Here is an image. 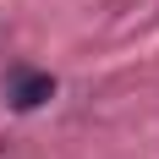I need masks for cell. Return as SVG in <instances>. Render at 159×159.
I'll return each mask as SVG.
<instances>
[{
	"label": "cell",
	"mask_w": 159,
	"mask_h": 159,
	"mask_svg": "<svg viewBox=\"0 0 159 159\" xmlns=\"http://www.w3.org/2000/svg\"><path fill=\"white\" fill-rule=\"evenodd\" d=\"M55 99V77L49 71H39V66H11L6 71V104L11 110H39V104H49Z\"/></svg>",
	"instance_id": "obj_1"
}]
</instances>
